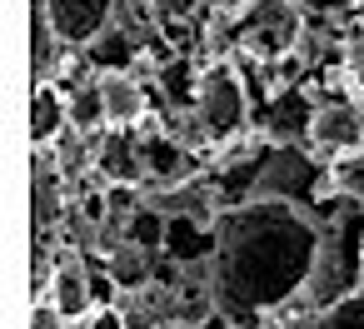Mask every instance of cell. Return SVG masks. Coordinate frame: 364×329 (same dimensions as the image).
Instances as JSON below:
<instances>
[{
    "instance_id": "cell-1",
    "label": "cell",
    "mask_w": 364,
    "mask_h": 329,
    "mask_svg": "<svg viewBox=\"0 0 364 329\" xmlns=\"http://www.w3.org/2000/svg\"><path fill=\"white\" fill-rule=\"evenodd\" d=\"M319 244L324 225L284 195H250L220 210L210 225V289L220 319L259 329V319L284 304H304Z\"/></svg>"
},
{
    "instance_id": "cell-2",
    "label": "cell",
    "mask_w": 364,
    "mask_h": 329,
    "mask_svg": "<svg viewBox=\"0 0 364 329\" xmlns=\"http://www.w3.org/2000/svg\"><path fill=\"white\" fill-rule=\"evenodd\" d=\"M319 225H324V244H319V264L304 294L309 309H329L364 289V205L329 195Z\"/></svg>"
},
{
    "instance_id": "cell-3",
    "label": "cell",
    "mask_w": 364,
    "mask_h": 329,
    "mask_svg": "<svg viewBox=\"0 0 364 329\" xmlns=\"http://www.w3.org/2000/svg\"><path fill=\"white\" fill-rule=\"evenodd\" d=\"M195 120H200V140L205 145H235L250 125V95H245V75L230 60H215L200 70L195 80Z\"/></svg>"
},
{
    "instance_id": "cell-4",
    "label": "cell",
    "mask_w": 364,
    "mask_h": 329,
    "mask_svg": "<svg viewBox=\"0 0 364 329\" xmlns=\"http://www.w3.org/2000/svg\"><path fill=\"white\" fill-rule=\"evenodd\" d=\"M299 36H304V21L294 11V0H255V6L240 16V45L245 55L255 60H284L299 50Z\"/></svg>"
},
{
    "instance_id": "cell-5",
    "label": "cell",
    "mask_w": 364,
    "mask_h": 329,
    "mask_svg": "<svg viewBox=\"0 0 364 329\" xmlns=\"http://www.w3.org/2000/svg\"><path fill=\"white\" fill-rule=\"evenodd\" d=\"M309 150L314 155H329V160H344L354 150H364V110L349 105V100H329L319 110H309Z\"/></svg>"
},
{
    "instance_id": "cell-6",
    "label": "cell",
    "mask_w": 364,
    "mask_h": 329,
    "mask_svg": "<svg viewBox=\"0 0 364 329\" xmlns=\"http://www.w3.org/2000/svg\"><path fill=\"white\" fill-rule=\"evenodd\" d=\"M90 170L100 175V185H145L150 170H145V140L135 130H105L95 140V155H90Z\"/></svg>"
},
{
    "instance_id": "cell-7",
    "label": "cell",
    "mask_w": 364,
    "mask_h": 329,
    "mask_svg": "<svg viewBox=\"0 0 364 329\" xmlns=\"http://www.w3.org/2000/svg\"><path fill=\"white\" fill-rule=\"evenodd\" d=\"M50 304L65 324H85L95 314V269L80 254H60V264L50 269Z\"/></svg>"
},
{
    "instance_id": "cell-8",
    "label": "cell",
    "mask_w": 364,
    "mask_h": 329,
    "mask_svg": "<svg viewBox=\"0 0 364 329\" xmlns=\"http://www.w3.org/2000/svg\"><path fill=\"white\" fill-rule=\"evenodd\" d=\"M46 11H50L60 41H65L70 50H85V45H95V41L110 31L115 0H46Z\"/></svg>"
},
{
    "instance_id": "cell-9",
    "label": "cell",
    "mask_w": 364,
    "mask_h": 329,
    "mask_svg": "<svg viewBox=\"0 0 364 329\" xmlns=\"http://www.w3.org/2000/svg\"><path fill=\"white\" fill-rule=\"evenodd\" d=\"M65 55H70V45L60 41L46 0H31V75H36V85H55Z\"/></svg>"
},
{
    "instance_id": "cell-10",
    "label": "cell",
    "mask_w": 364,
    "mask_h": 329,
    "mask_svg": "<svg viewBox=\"0 0 364 329\" xmlns=\"http://www.w3.org/2000/svg\"><path fill=\"white\" fill-rule=\"evenodd\" d=\"M100 80V95H105V120L110 130H135L145 115H150V100H145V85L130 75V70H115V75H95Z\"/></svg>"
},
{
    "instance_id": "cell-11",
    "label": "cell",
    "mask_w": 364,
    "mask_h": 329,
    "mask_svg": "<svg viewBox=\"0 0 364 329\" xmlns=\"http://www.w3.org/2000/svg\"><path fill=\"white\" fill-rule=\"evenodd\" d=\"M70 135V95L60 85H36L31 100V145L36 150H55Z\"/></svg>"
},
{
    "instance_id": "cell-12",
    "label": "cell",
    "mask_w": 364,
    "mask_h": 329,
    "mask_svg": "<svg viewBox=\"0 0 364 329\" xmlns=\"http://www.w3.org/2000/svg\"><path fill=\"white\" fill-rule=\"evenodd\" d=\"M145 170H150V180L160 185V195L190 185V175H195L190 150H180L170 135H150V140H145Z\"/></svg>"
},
{
    "instance_id": "cell-13",
    "label": "cell",
    "mask_w": 364,
    "mask_h": 329,
    "mask_svg": "<svg viewBox=\"0 0 364 329\" xmlns=\"http://www.w3.org/2000/svg\"><path fill=\"white\" fill-rule=\"evenodd\" d=\"M70 130L80 140H100L110 130L105 120V95H100V80H85L80 90H70Z\"/></svg>"
},
{
    "instance_id": "cell-14",
    "label": "cell",
    "mask_w": 364,
    "mask_h": 329,
    "mask_svg": "<svg viewBox=\"0 0 364 329\" xmlns=\"http://www.w3.org/2000/svg\"><path fill=\"white\" fill-rule=\"evenodd\" d=\"M140 55V45H135V36L130 31H120V26H110L95 45H85V60L100 70V75H115V70H130V60Z\"/></svg>"
},
{
    "instance_id": "cell-15",
    "label": "cell",
    "mask_w": 364,
    "mask_h": 329,
    "mask_svg": "<svg viewBox=\"0 0 364 329\" xmlns=\"http://www.w3.org/2000/svg\"><path fill=\"white\" fill-rule=\"evenodd\" d=\"M309 329H364V289L339 299V304H329V309H319Z\"/></svg>"
},
{
    "instance_id": "cell-16",
    "label": "cell",
    "mask_w": 364,
    "mask_h": 329,
    "mask_svg": "<svg viewBox=\"0 0 364 329\" xmlns=\"http://www.w3.org/2000/svg\"><path fill=\"white\" fill-rule=\"evenodd\" d=\"M334 195H344V200H354V205H364V150H354V155H344V160H334Z\"/></svg>"
},
{
    "instance_id": "cell-17",
    "label": "cell",
    "mask_w": 364,
    "mask_h": 329,
    "mask_svg": "<svg viewBox=\"0 0 364 329\" xmlns=\"http://www.w3.org/2000/svg\"><path fill=\"white\" fill-rule=\"evenodd\" d=\"M80 329H125V314H120V304L115 309H95L90 324H80Z\"/></svg>"
}]
</instances>
